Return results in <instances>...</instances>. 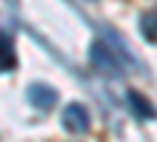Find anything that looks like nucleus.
I'll list each match as a JSON object with an SVG mask.
<instances>
[{"mask_svg": "<svg viewBox=\"0 0 157 142\" xmlns=\"http://www.w3.org/2000/svg\"><path fill=\"white\" fill-rule=\"evenodd\" d=\"M17 63L14 57V43H12V34L6 28H0V71H12Z\"/></svg>", "mask_w": 157, "mask_h": 142, "instance_id": "4", "label": "nucleus"}, {"mask_svg": "<svg viewBox=\"0 0 157 142\" xmlns=\"http://www.w3.org/2000/svg\"><path fill=\"white\" fill-rule=\"evenodd\" d=\"M140 28H143V37L149 43H154V12H146L140 17Z\"/></svg>", "mask_w": 157, "mask_h": 142, "instance_id": "6", "label": "nucleus"}, {"mask_svg": "<svg viewBox=\"0 0 157 142\" xmlns=\"http://www.w3.org/2000/svg\"><path fill=\"white\" fill-rule=\"evenodd\" d=\"M91 63H94L103 74H112V77L120 74V68H123V65H120V54H114L103 43H94V46H91Z\"/></svg>", "mask_w": 157, "mask_h": 142, "instance_id": "2", "label": "nucleus"}, {"mask_svg": "<svg viewBox=\"0 0 157 142\" xmlns=\"http://www.w3.org/2000/svg\"><path fill=\"white\" fill-rule=\"evenodd\" d=\"M26 94H29L32 105L40 108V111H49V108L57 105V91H54L52 85H46V82H32Z\"/></svg>", "mask_w": 157, "mask_h": 142, "instance_id": "3", "label": "nucleus"}, {"mask_svg": "<svg viewBox=\"0 0 157 142\" xmlns=\"http://www.w3.org/2000/svg\"><path fill=\"white\" fill-rule=\"evenodd\" d=\"M126 102H128V108L134 111V117H140V119H151V117H154L151 102L146 100L140 91H128V94H126Z\"/></svg>", "mask_w": 157, "mask_h": 142, "instance_id": "5", "label": "nucleus"}, {"mask_svg": "<svg viewBox=\"0 0 157 142\" xmlns=\"http://www.w3.org/2000/svg\"><path fill=\"white\" fill-rule=\"evenodd\" d=\"M60 122H63V128H66L69 134L83 137V134L89 131V125H91L89 108L83 105V102H71V105H66V108H63V117H60Z\"/></svg>", "mask_w": 157, "mask_h": 142, "instance_id": "1", "label": "nucleus"}]
</instances>
